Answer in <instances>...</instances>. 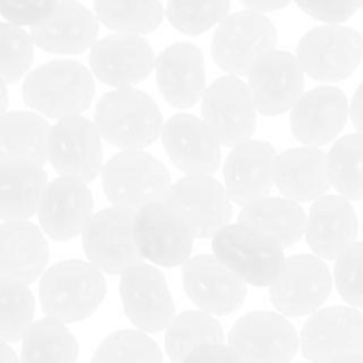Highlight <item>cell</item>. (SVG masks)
Wrapping results in <instances>:
<instances>
[{"mask_svg": "<svg viewBox=\"0 0 363 363\" xmlns=\"http://www.w3.org/2000/svg\"><path fill=\"white\" fill-rule=\"evenodd\" d=\"M96 94L94 77L78 60L59 59L30 71L23 82V101L50 119L80 116Z\"/></svg>", "mask_w": 363, "mask_h": 363, "instance_id": "obj_1", "label": "cell"}, {"mask_svg": "<svg viewBox=\"0 0 363 363\" xmlns=\"http://www.w3.org/2000/svg\"><path fill=\"white\" fill-rule=\"evenodd\" d=\"M94 123L101 137L123 151H144L165 126L155 99L133 87L106 92L96 106Z\"/></svg>", "mask_w": 363, "mask_h": 363, "instance_id": "obj_2", "label": "cell"}, {"mask_svg": "<svg viewBox=\"0 0 363 363\" xmlns=\"http://www.w3.org/2000/svg\"><path fill=\"white\" fill-rule=\"evenodd\" d=\"M106 296L103 272L85 261H60L46 269L39 284V298L48 318L78 323L91 318Z\"/></svg>", "mask_w": 363, "mask_h": 363, "instance_id": "obj_3", "label": "cell"}, {"mask_svg": "<svg viewBox=\"0 0 363 363\" xmlns=\"http://www.w3.org/2000/svg\"><path fill=\"white\" fill-rule=\"evenodd\" d=\"M101 179L110 204L130 211L163 202L172 188L165 165L145 151H121L112 156Z\"/></svg>", "mask_w": 363, "mask_h": 363, "instance_id": "obj_4", "label": "cell"}, {"mask_svg": "<svg viewBox=\"0 0 363 363\" xmlns=\"http://www.w3.org/2000/svg\"><path fill=\"white\" fill-rule=\"evenodd\" d=\"M213 255L255 287H272L287 259L272 238L243 223H229L211 241Z\"/></svg>", "mask_w": 363, "mask_h": 363, "instance_id": "obj_5", "label": "cell"}, {"mask_svg": "<svg viewBox=\"0 0 363 363\" xmlns=\"http://www.w3.org/2000/svg\"><path fill=\"white\" fill-rule=\"evenodd\" d=\"M277 28L268 16L240 11L227 16L213 35L215 62L233 77H248L255 64L275 52Z\"/></svg>", "mask_w": 363, "mask_h": 363, "instance_id": "obj_6", "label": "cell"}, {"mask_svg": "<svg viewBox=\"0 0 363 363\" xmlns=\"http://www.w3.org/2000/svg\"><path fill=\"white\" fill-rule=\"evenodd\" d=\"M296 57L311 78L326 84L350 78L363 59V35L344 25H323L298 43Z\"/></svg>", "mask_w": 363, "mask_h": 363, "instance_id": "obj_7", "label": "cell"}, {"mask_svg": "<svg viewBox=\"0 0 363 363\" xmlns=\"http://www.w3.org/2000/svg\"><path fill=\"white\" fill-rule=\"evenodd\" d=\"M135 213L112 206L96 213L85 227L82 247L99 272L123 275L142 262L144 257L135 241Z\"/></svg>", "mask_w": 363, "mask_h": 363, "instance_id": "obj_8", "label": "cell"}, {"mask_svg": "<svg viewBox=\"0 0 363 363\" xmlns=\"http://www.w3.org/2000/svg\"><path fill=\"white\" fill-rule=\"evenodd\" d=\"M202 121L227 147L252 140L257 128V108L248 85L233 74L216 78L202 96Z\"/></svg>", "mask_w": 363, "mask_h": 363, "instance_id": "obj_9", "label": "cell"}, {"mask_svg": "<svg viewBox=\"0 0 363 363\" xmlns=\"http://www.w3.org/2000/svg\"><path fill=\"white\" fill-rule=\"evenodd\" d=\"M165 204L195 238H215L233 218L225 186L211 176H184L172 184Z\"/></svg>", "mask_w": 363, "mask_h": 363, "instance_id": "obj_10", "label": "cell"}, {"mask_svg": "<svg viewBox=\"0 0 363 363\" xmlns=\"http://www.w3.org/2000/svg\"><path fill=\"white\" fill-rule=\"evenodd\" d=\"M300 347L311 363H332L339 358L362 357L363 314L354 307L321 308L305 323Z\"/></svg>", "mask_w": 363, "mask_h": 363, "instance_id": "obj_11", "label": "cell"}, {"mask_svg": "<svg viewBox=\"0 0 363 363\" xmlns=\"http://www.w3.org/2000/svg\"><path fill=\"white\" fill-rule=\"evenodd\" d=\"M101 133L84 116L59 119L50 131L48 162L60 177L91 183L103 172Z\"/></svg>", "mask_w": 363, "mask_h": 363, "instance_id": "obj_12", "label": "cell"}, {"mask_svg": "<svg viewBox=\"0 0 363 363\" xmlns=\"http://www.w3.org/2000/svg\"><path fill=\"white\" fill-rule=\"evenodd\" d=\"M229 346L245 363H289L300 339L289 319L280 312H250L229 332Z\"/></svg>", "mask_w": 363, "mask_h": 363, "instance_id": "obj_13", "label": "cell"}, {"mask_svg": "<svg viewBox=\"0 0 363 363\" xmlns=\"http://www.w3.org/2000/svg\"><path fill=\"white\" fill-rule=\"evenodd\" d=\"M330 293L332 275L325 261L318 255H294L269 287V300L286 318H301L321 311Z\"/></svg>", "mask_w": 363, "mask_h": 363, "instance_id": "obj_14", "label": "cell"}, {"mask_svg": "<svg viewBox=\"0 0 363 363\" xmlns=\"http://www.w3.org/2000/svg\"><path fill=\"white\" fill-rule=\"evenodd\" d=\"M121 301L126 318L140 332L156 333L174 319V300L165 275L151 264L133 266L121 275Z\"/></svg>", "mask_w": 363, "mask_h": 363, "instance_id": "obj_15", "label": "cell"}, {"mask_svg": "<svg viewBox=\"0 0 363 363\" xmlns=\"http://www.w3.org/2000/svg\"><path fill=\"white\" fill-rule=\"evenodd\" d=\"M135 241L142 257L162 268H176L190 261L195 236L163 202L135 213Z\"/></svg>", "mask_w": 363, "mask_h": 363, "instance_id": "obj_16", "label": "cell"}, {"mask_svg": "<svg viewBox=\"0 0 363 363\" xmlns=\"http://www.w3.org/2000/svg\"><path fill=\"white\" fill-rule=\"evenodd\" d=\"M186 296L211 315H229L247 300V282L215 255L191 257L183 268Z\"/></svg>", "mask_w": 363, "mask_h": 363, "instance_id": "obj_17", "label": "cell"}, {"mask_svg": "<svg viewBox=\"0 0 363 363\" xmlns=\"http://www.w3.org/2000/svg\"><path fill=\"white\" fill-rule=\"evenodd\" d=\"M247 85L257 112L280 116L293 110L303 96L305 71L296 55L275 50L255 64Z\"/></svg>", "mask_w": 363, "mask_h": 363, "instance_id": "obj_18", "label": "cell"}, {"mask_svg": "<svg viewBox=\"0 0 363 363\" xmlns=\"http://www.w3.org/2000/svg\"><path fill=\"white\" fill-rule=\"evenodd\" d=\"M89 62L92 74L101 84L116 89L145 80L156 66L151 45L135 34H110L96 41Z\"/></svg>", "mask_w": 363, "mask_h": 363, "instance_id": "obj_19", "label": "cell"}, {"mask_svg": "<svg viewBox=\"0 0 363 363\" xmlns=\"http://www.w3.org/2000/svg\"><path fill=\"white\" fill-rule=\"evenodd\" d=\"M162 144L170 162L186 176H211L222 160V144L206 123L191 113H176L165 123Z\"/></svg>", "mask_w": 363, "mask_h": 363, "instance_id": "obj_20", "label": "cell"}, {"mask_svg": "<svg viewBox=\"0 0 363 363\" xmlns=\"http://www.w3.org/2000/svg\"><path fill=\"white\" fill-rule=\"evenodd\" d=\"M346 94L333 85H321L305 92L291 110V131L308 147H321L340 135L350 116Z\"/></svg>", "mask_w": 363, "mask_h": 363, "instance_id": "obj_21", "label": "cell"}, {"mask_svg": "<svg viewBox=\"0 0 363 363\" xmlns=\"http://www.w3.org/2000/svg\"><path fill=\"white\" fill-rule=\"evenodd\" d=\"M94 209V199L85 183L57 177L48 184L39 206V223L55 241H69L84 234Z\"/></svg>", "mask_w": 363, "mask_h": 363, "instance_id": "obj_22", "label": "cell"}, {"mask_svg": "<svg viewBox=\"0 0 363 363\" xmlns=\"http://www.w3.org/2000/svg\"><path fill=\"white\" fill-rule=\"evenodd\" d=\"M156 84L174 108L197 105L206 92V64L201 50L190 43H174L156 57Z\"/></svg>", "mask_w": 363, "mask_h": 363, "instance_id": "obj_23", "label": "cell"}, {"mask_svg": "<svg viewBox=\"0 0 363 363\" xmlns=\"http://www.w3.org/2000/svg\"><path fill=\"white\" fill-rule=\"evenodd\" d=\"M277 158L275 147L262 140H248L233 147L223 167L230 201L247 206L264 199L275 184Z\"/></svg>", "mask_w": 363, "mask_h": 363, "instance_id": "obj_24", "label": "cell"}, {"mask_svg": "<svg viewBox=\"0 0 363 363\" xmlns=\"http://www.w3.org/2000/svg\"><path fill=\"white\" fill-rule=\"evenodd\" d=\"M307 243L323 261H337L357 243L358 218L342 195H325L312 204L307 220Z\"/></svg>", "mask_w": 363, "mask_h": 363, "instance_id": "obj_25", "label": "cell"}, {"mask_svg": "<svg viewBox=\"0 0 363 363\" xmlns=\"http://www.w3.org/2000/svg\"><path fill=\"white\" fill-rule=\"evenodd\" d=\"M98 16L73 0H62L55 11L32 27L30 35L41 50L59 55H77L98 41Z\"/></svg>", "mask_w": 363, "mask_h": 363, "instance_id": "obj_26", "label": "cell"}, {"mask_svg": "<svg viewBox=\"0 0 363 363\" xmlns=\"http://www.w3.org/2000/svg\"><path fill=\"white\" fill-rule=\"evenodd\" d=\"M50 250L43 230L30 222H4L0 227V280L30 286L45 275Z\"/></svg>", "mask_w": 363, "mask_h": 363, "instance_id": "obj_27", "label": "cell"}, {"mask_svg": "<svg viewBox=\"0 0 363 363\" xmlns=\"http://www.w3.org/2000/svg\"><path fill=\"white\" fill-rule=\"evenodd\" d=\"M275 184L286 199L315 202L332 186L328 156L319 147L308 145L287 149L277 158Z\"/></svg>", "mask_w": 363, "mask_h": 363, "instance_id": "obj_28", "label": "cell"}, {"mask_svg": "<svg viewBox=\"0 0 363 363\" xmlns=\"http://www.w3.org/2000/svg\"><path fill=\"white\" fill-rule=\"evenodd\" d=\"M43 165L30 162L0 163V218L2 222H27L39 211L48 188Z\"/></svg>", "mask_w": 363, "mask_h": 363, "instance_id": "obj_29", "label": "cell"}, {"mask_svg": "<svg viewBox=\"0 0 363 363\" xmlns=\"http://www.w3.org/2000/svg\"><path fill=\"white\" fill-rule=\"evenodd\" d=\"M52 126L41 113L6 112L0 119V163L30 162L45 165Z\"/></svg>", "mask_w": 363, "mask_h": 363, "instance_id": "obj_30", "label": "cell"}, {"mask_svg": "<svg viewBox=\"0 0 363 363\" xmlns=\"http://www.w3.org/2000/svg\"><path fill=\"white\" fill-rule=\"evenodd\" d=\"M303 208L286 197H264L243 206L240 223L272 238L282 248L293 247L307 233Z\"/></svg>", "mask_w": 363, "mask_h": 363, "instance_id": "obj_31", "label": "cell"}, {"mask_svg": "<svg viewBox=\"0 0 363 363\" xmlns=\"http://www.w3.org/2000/svg\"><path fill=\"white\" fill-rule=\"evenodd\" d=\"M78 342L66 323L45 318L21 340V363H77Z\"/></svg>", "mask_w": 363, "mask_h": 363, "instance_id": "obj_32", "label": "cell"}, {"mask_svg": "<svg viewBox=\"0 0 363 363\" xmlns=\"http://www.w3.org/2000/svg\"><path fill=\"white\" fill-rule=\"evenodd\" d=\"M223 328L215 315L190 311L176 315L165 332V350L172 363H183L201 346L223 344Z\"/></svg>", "mask_w": 363, "mask_h": 363, "instance_id": "obj_33", "label": "cell"}, {"mask_svg": "<svg viewBox=\"0 0 363 363\" xmlns=\"http://www.w3.org/2000/svg\"><path fill=\"white\" fill-rule=\"evenodd\" d=\"M98 20L117 34H149L163 21L160 0H94Z\"/></svg>", "mask_w": 363, "mask_h": 363, "instance_id": "obj_34", "label": "cell"}, {"mask_svg": "<svg viewBox=\"0 0 363 363\" xmlns=\"http://www.w3.org/2000/svg\"><path fill=\"white\" fill-rule=\"evenodd\" d=\"M332 186L347 201H363V135L339 138L328 152Z\"/></svg>", "mask_w": 363, "mask_h": 363, "instance_id": "obj_35", "label": "cell"}, {"mask_svg": "<svg viewBox=\"0 0 363 363\" xmlns=\"http://www.w3.org/2000/svg\"><path fill=\"white\" fill-rule=\"evenodd\" d=\"M34 296L27 284L0 280V339L23 340L34 325Z\"/></svg>", "mask_w": 363, "mask_h": 363, "instance_id": "obj_36", "label": "cell"}, {"mask_svg": "<svg viewBox=\"0 0 363 363\" xmlns=\"http://www.w3.org/2000/svg\"><path fill=\"white\" fill-rule=\"evenodd\" d=\"M91 363H163L158 344L140 330L110 333L96 347Z\"/></svg>", "mask_w": 363, "mask_h": 363, "instance_id": "obj_37", "label": "cell"}, {"mask_svg": "<svg viewBox=\"0 0 363 363\" xmlns=\"http://www.w3.org/2000/svg\"><path fill=\"white\" fill-rule=\"evenodd\" d=\"M230 0H169L167 18L176 30L201 35L227 18Z\"/></svg>", "mask_w": 363, "mask_h": 363, "instance_id": "obj_38", "label": "cell"}, {"mask_svg": "<svg viewBox=\"0 0 363 363\" xmlns=\"http://www.w3.org/2000/svg\"><path fill=\"white\" fill-rule=\"evenodd\" d=\"M34 39L13 23L0 25V74L4 84H16L28 73L34 60Z\"/></svg>", "mask_w": 363, "mask_h": 363, "instance_id": "obj_39", "label": "cell"}, {"mask_svg": "<svg viewBox=\"0 0 363 363\" xmlns=\"http://www.w3.org/2000/svg\"><path fill=\"white\" fill-rule=\"evenodd\" d=\"M335 286L346 303L363 308V243H354L335 261Z\"/></svg>", "mask_w": 363, "mask_h": 363, "instance_id": "obj_40", "label": "cell"}, {"mask_svg": "<svg viewBox=\"0 0 363 363\" xmlns=\"http://www.w3.org/2000/svg\"><path fill=\"white\" fill-rule=\"evenodd\" d=\"M62 0H0V13L7 23L35 27L45 21Z\"/></svg>", "mask_w": 363, "mask_h": 363, "instance_id": "obj_41", "label": "cell"}, {"mask_svg": "<svg viewBox=\"0 0 363 363\" xmlns=\"http://www.w3.org/2000/svg\"><path fill=\"white\" fill-rule=\"evenodd\" d=\"M305 14L326 25H340L350 20L358 9V0H294Z\"/></svg>", "mask_w": 363, "mask_h": 363, "instance_id": "obj_42", "label": "cell"}, {"mask_svg": "<svg viewBox=\"0 0 363 363\" xmlns=\"http://www.w3.org/2000/svg\"><path fill=\"white\" fill-rule=\"evenodd\" d=\"M183 363H245L240 354L225 344H206L195 350Z\"/></svg>", "mask_w": 363, "mask_h": 363, "instance_id": "obj_43", "label": "cell"}, {"mask_svg": "<svg viewBox=\"0 0 363 363\" xmlns=\"http://www.w3.org/2000/svg\"><path fill=\"white\" fill-rule=\"evenodd\" d=\"M243 6L248 11H254V13H272V11L284 9V7L289 6L293 0H241Z\"/></svg>", "mask_w": 363, "mask_h": 363, "instance_id": "obj_44", "label": "cell"}, {"mask_svg": "<svg viewBox=\"0 0 363 363\" xmlns=\"http://www.w3.org/2000/svg\"><path fill=\"white\" fill-rule=\"evenodd\" d=\"M351 121L357 126L358 133L363 135V82L358 85V89L354 91L353 99H351Z\"/></svg>", "mask_w": 363, "mask_h": 363, "instance_id": "obj_45", "label": "cell"}, {"mask_svg": "<svg viewBox=\"0 0 363 363\" xmlns=\"http://www.w3.org/2000/svg\"><path fill=\"white\" fill-rule=\"evenodd\" d=\"M0 362L2 363H21V360H18V357L14 354V351L9 347V344H6V342H2V346H0Z\"/></svg>", "mask_w": 363, "mask_h": 363, "instance_id": "obj_46", "label": "cell"}, {"mask_svg": "<svg viewBox=\"0 0 363 363\" xmlns=\"http://www.w3.org/2000/svg\"><path fill=\"white\" fill-rule=\"evenodd\" d=\"M332 363H363V357H346V358H339V360L332 362Z\"/></svg>", "mask_w": 363, "mask_h": 363, "instance_id": "obj_47", "label": "cell"}, {"mask_svg": "<svg viewBox=\"0 0 363 363\" xmlns=\"http://www.w3.org/2000/svg\"><path fill=\"white\" fill-rule=\"evenodd\" d=\"M7 108V84L2 82V113H6Z\"/></svg>", "mask_w": 363, "mask_h": 363, "instance_id": "obj_48", "label": "cell"}, {"mask_svg": "<svg viewBox=\"0 0 363 363\" xmlns=\"http://www.w3.org/2000/svg\"><path fill=\"white\" fill-rule=\"evenodd\" d=\"M358 4H360V9H363V0H358Z\"/></svg>", "mask_w": 363, "mask_h": 363, "instance_id": "obj_49", "label": "cell"}, {"mask_svg": "<svg viewBox=\"0 0 363 363\" xmlns=\"http://www.w3.org/2000/svg\"><path fill=\"white\" fill-rule=\"evenodd\" d=\"M73 2H77V0H73Z\"/></svg>", "mask_w": 363, "mask_h": 363, "instance_id": "obj_50", "label": "cell"}]
</instances>
